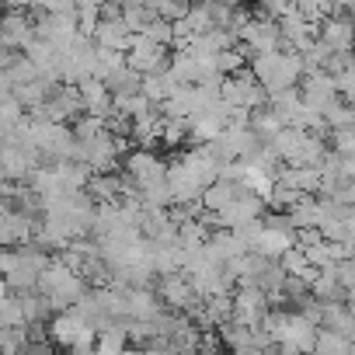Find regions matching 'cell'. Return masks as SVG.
<instances>
[{"label":"cell","mask_w":355,"mask_h":355,"mask_svg":"<svg viewBox=\"0 0 355 355\" xmlns=\"http://www.w3.org/2000/svg\"><path fill=\"white\" fill-rule=\"evenodd\" d=\"M49 251L39 244H18V248H0V279L8 282L11 293H28L39 286L42 268L49 265Z\"/></svg>","instance_id":"obj_1"},{"label":"cell","mask_w":355,"mask_h":355,"mask_svg":"<svg viewBox=\"0 0 355 355\" xmlns=\"http://www.w3.org/2000/svg\"><path fill=\"white\" fill-rule=\"evenodd\" d=\"M248 70L251 77L258 80V87L268 94H279V91H293L303 77V63H300V53H289V49H272V53H258L248 60Z\"/></svg>","instance_id":"obj_2"},{"label":"cell","mask_w":355,"mask_h":355,"mask_svg":"<svg viewBox=\"0 0 355 355\" xmlns=\"http://www.w3.org/2000/svg\"><path fill=\"white\" fill-rule=\"evenodd\" d=\"M35 289L46 296L49 310H53V313H60V310H70V306L87 293V282H84V275H80L77 268H70L60 254H53V258H49V265L42 268V275H39V286H35Z\"/></svg>","instance_id":"obj_3"},{"label":"cell","mask_w":355,"mask_h":355,"mask_svg":"<svg viewBox=\"0 0 355 355\" xmlns=\"http://www.w3.org/2000/svg\"><path fill=\"white\" fill-rule=\"evenodd\" d=\"M265 146L279 157V164H293V167H317L320 157L327 153L324 136L296 129V125H282Z\"/></svg>","instance_id":"obj_4"},{"label":"cell","mask_w":355,"mask_h":355,"mask_svg":"<svg viewBox=\"0 0 355 355\" xmlns=\"http://www.w3.org/2000/svg\"><path fill=\"white\" fill-rule=\"evenodd\" d=\"M122 164H125V178H129L132 189H136V199H139L143 192H153V189L164 185L167 160H164L157 150H143V146H136V150H129V153L122 157Z\"/></svg>","instance_id":"obj_5"},{"label":"cell","mask_w":355,"mask_h":355,"mask_svg":"<svg viewBox=\"0 0 355 355\" xmlns=\"http://www.w3.org/2000/svg\"><path fill=\"white\" fill-rule=\"evenodd\" d=\"M268 310H272V300L254 282H237L230 289V320H237L244 327H258Z\"/></svg>","instance_id":"obj_6"},{"label":"cell","mask_w":355,"mask_h":355,"mask_svg":"<svg viewBox=\"0 0 355 355\" xmlns=\"http://www.w3.org/2000/svg\"><path fill=\"white\" fill-rule=\"evenodd\" d=\"M42 164V157H39V150H32L25 139H18L15 132L0 143V171H4V178L8 182H15V185H25L28 182V174L35 171Z\"/></svg>","instance_id":"obj_7"},{"label":"cell","mask_w":355,"mask_h":355,"mask_svg":"<svg viewBox=\"0 0 355 355\" xmlns=\"http://www.w3.org/2000/svg\"><path fill=\"white\" fill-rule=\"evenodd\" d=\"M237 46H241L248 56L282 49V39H279V25H275V18H268V15H254V11H251V18L237 28Z\"/></svg>","instance_id":"obj_8"},{"label":"cell","mask_w":355,"mask_h":355,"mask_svg":"<svg viewBox=\"0 0 355 355\" xmlns=\"http://www.w3.org/2000/svg\"><path fill=\"white\" fill-rule=\"evenodd\" d=\"M153 293H157L160 306L171 310V313H189V310L199 303V296H196V289H192V282H189L185 272L157 275V279H153Z\"/></svg>","instance_id":"obj_9"},{"label":"cell","mask_w":355,"mask_h":355,"mask_svg":"<svg viewBox=\"0 0 355 355\" xmlns=\"http://www.w3.org/2000/svg\"><path fill=\"white\" fill-rule=\"evenodd\" d=\"M46 338H49V345H60L63 352H70L77 341L94 338V331H91V324L70 306V310H60V313H53V317L46 320Z\"/></svg>","instance_id":"obj_10"},{"label":"cell","mask_w":355,"mask_h":355,"mask_svg":"<svg viewBox=\"0 0 355 355\" xmlns=\"http://www.w3.org/2000/svg\"><path fill=\"white\" fill-rule=\"evenodd\" d=\"M261 216H265V202L258 196H251V192L241 189V196L230 206H223L220 213H209V223H213V230H237V227L254 223Z\"/></svg>","instance_id":"obj_11"},{"label":"cell","mask_w":355,"mask_h":355,"mask_svg":"<svg viewBox=\"0 0 355 355\" xmlns=\"http://www.w3.org/2000/svg\"><path fill=\"white\" fill-rule=\"evenodd\" d=\"M220 98H223L230 108H237V112H251V108L265 105V91L258 87V80L251 77V70H241V73L223 77Z\"/></svg>","instance_id":"obj_12"},{"label":"cell","mask_w":355,"mask_h":355,"mask_svg":"<svg viewBox=\"0 0 355 355\" xmlns=\"http://www.w3.org/2000/svg\"><path fill=\"white\" fill-rule=\"evenodd\" d=\"M122 56H125V67L136 70L139 77H146V73H160V70L167 67V46L146 39L143 32L132 35V42H129V49H125Z\"/></svg>","instance_id":"obj_13"},{"label":"cell","mask_w":355,"mask_h":355,"mask_svg":"<svg viewBox=\"0 0 355 355\" xmlns=\"http://www.w3.org/2000/svg\"><path fill=\"white\" fill-rule=\"evenodd\" d=\"M296 91H300V101H303L306 108H313L317 115H324V108H331V105L338 101L334 77L324 73V70H310V73H303L300 84H296Z\"/></svg>","instance_id":"obj_14"},{"label":"cell","mask_w":355,"mask_h":355,"mask_svg":"<svg viewBox=\"0 0 355 355\" xmlns=\"http://www.w3.org/2000/svg\"><path fill=\"white\" fill-rule=\"evenodd\" d=\"M32 39H35V21H32V11H11V8L0 11V49L21 53Z\"/></svg>","instance_id":"obj_15"},{"label":"cell","mask_w":355,"mask_h":355,"mask_svg":"<svg viewBox=\"0 0 355 355\" xmlns=\"http://www.w3.org/2000/svg\"><path fill=\"white\" fill-rule=\"evenodd\" d=\"M91 42L94 46H105V49H115V53H125L129 42H132V32L122 25L119 15H101L98 25L91 28Z\"/></svg>","instance_id":"obj_16"},{"label":"cell","mask_w":355,"mask_h":355,"mask_svg":"<svg viewBox=\"0 0 355 355\" xmlns=\"http://www.w3.org/2000/svg\"><path fill=\"white\" fill-rule=\"evenodd\" d=\"M317 39L331 49V53H352V18L348 15H331L317 25Z\"/></svg>","instance_id":"obj_17"},{"label":"cell","mask_w":355,"mask_h":355,"mask_svg":"<svg viewBox=\"0 0 355 355\" xmlns=\"http://www.w3.org/2000/svg\"><path fill=\"white\" fill-rule=\"evenodd\" d=\"M317 327L324 331H334L341 338L352 341V331H355V317H352V306L341 303V300H320V317H317Z\"/></svg>","instance_id":"obj_18"},{"label":"cell","mask_w":355,"mask_h":355,"mask_svg":"<svg viewBox=\"0 0 355 355\" xmlns=\"http://www.w3.org/2000/svg\"><path fill=\"white\" fill-rule=\"evenodd\" d=\"M77 94H80V112L84 115H94V119H108L112 115V91L101 84V80H84L77 84Z\"/></svg>","instance_id":"obj_19"},{"label":"cell","mask_w":355,"mask_h":355,"mask_svg":"<svg viewBox=\"0 0 355 355\" xmlns=\"http://www.w3.org/2000/svg\"><path fill=\"white\" fill-rule=\"evenodd\" d=\"M174 87H178V80L167 73V70H160V73H146V77H139V94L150 101V105H164L171 94H174Z\"/></svg>","instance_id":"obj_20"},{"label":"cell","mask_w":355,"mask_h":355,"mask_svg":"<svg viewBox=\"0 0 355 355\" xmlns=\"http://www.w3.org/2000/svg\"><path fill=\"white\" fill-rule=\"evenodd\" d=\"M306 355H352V341H348V338H341V334H334V331L317 327L313 345H310V352H306Z\"/></svg>","instance_id":"obj_21"},{"label":"cell","mask_w":355,"mask_h":355,"mask_svg":"<svg viewBox=\"0 0 355 355\" xmlns=\"http://www.w3.org/2000/svg\"><path fill=\"white\" fill-rule=\"evenodd\" d=\"M53 87H56V84H46V80H39V77H35V80L21 84V87L15 91V98L21 101V108H25V112H32V108H39V105L49 98V91H53Z\"/></svg>","instance_id":"obj_22"},{"label":"cell","mask_w":355,"mask_h":355,"mask_svg":"<svg viewBox=\"0 0 355 355\" xmlns=\"http://www.w3.org/2000/svg\"><path fill=\"white\" fill-rule=\"evenodd\" d=\"M0 77H4V84H8V87H11V94H15V91H18L21 84L35 80L39 73H35V67H32V63H28V60H25L21 53H18V56L11 60V67H8L4 73H0Z\"/></svg>","instance_id":"obj_23"},{"label":"cell","mask_w":355,"mask_h":355,"mask_svg":"<svg viewBox=\"0 0 355 355\" xmlns=\"http://www.w3.org/2000/svg\"><path fill=\"white\" fill-rule=\"evenodd\" d=\"M324 125L327 129H348V125H355V112H352V101H334L331 108H324Z\"/></svg>","instance_id":"obj_24"},{"label":"cell","mask_w":355,"mask_h":355,"mask_svg":"<svg viewBox=\"0 0 355 355\" xmlns=\"http://www.w3.org/2000/svg\"><path fill=\"white\" fill-rule=\"evenodd\" d=\"M324 143H327V150H334L341 157H355V125H348V129H327Z\"/></svg>","instance_id":"obj_25"},{"label":"cell","mask_w":355,"mask_h":355,"mask_svg":"<svg viewBox=\"0 0 355 355\" xmlns=\"http://www.w3.org/2000/svg\"><path fill=\"white\" fill-rule=\"evenodd\" d=\"M160 146H189V125H185V119H164V125H160Z\"/></svg>","instance_id":"obj_26"},{"label":"cell","mask_w":355,"mask_h":355,"mask_svg":"<svg viewBox=\"0 0 355 355\" xmlns=\"http://www.w3.org/2000/svg\"><path fill=\"white\" fill-rule=\"evenodd\" d=\"M25 108H21V101L11 94V98H4V101H0V129H4V132H15L21 122H25Z\"/></svg>","instance_id":"obj_27"},{"label":"cell","mask_w":355,"mask_h":355,"mask_svg":"<svg viewBox=\"0 0 355 355\" xmlns=\"http://www.w3.org/2000/svg\"><path fill=\"white\" fill-rule=\"evenodd\" d=\"M0 327H25V313L18 303V293H8L0 300Z\"/></svg>","instance_id":"obj_28"},{"label":"cell","mask_w":355,"mask_h":355,"mask_svg":"<svg viewBox=\"0 0 355 355\" xmlns=\"http://www.w3.org/2000/svg\"><path fill=\"white\" fill-rule=\"evenodd\" d=\"M143 35L146 39H153V42H160V46H174V28H171V21H164V18H153L146 28H143Z\"/></svg>","instance_id":"obj_29"},{"label":"cell","mask_w":355,"mask_h":355,"mask_svg":"<svg viewBox=\"0 0 355 355\" xmlns=\"http://www.w3.org/2000/svg\"><path fill=\"white\" fill-rule=\"evenodd\" d=\"M35 11H42V15H73L77 0H35Z\"/></svg>","instance_id":"obj_30"},{"label":"cell","mask_w":355,"mask_h":355,"mask_svg":"<svg viewBox=\"0 0 355 355\" xmlns=\"http://www.w3.org/2000/svg\"><path fill=\"white\" fill-rule=\"evenodd\" d=\"M258 8H261V15H268V18H282V15L293 11V0H258Z\"/></svg>","instance_id":"obj_31"},{"label":"cell","mask_w":355,"mask_h":355,"mask_svg":"<svg viewBox=\"0 0 355 355\" xmlns=\"http://www.w3.org/2000/svg\"><path fill=\"white\" fill-rule=\"evenodd\" d=\"M0 8H11V11H32L35 0H0Z\"/></svg>","instance_id":"obj_32"},{"label":"cell","mask_w":355,"mask_h":355,"mask_svg":"<svg viewBox=\"0 0 355 355\" xmlns=\"http://www.w3.org/2000/svg\"><path fill=\"white\" fill-rule=\"evenodd\" d=\"M352 4H355V0H331V8H334L338 15H348V11H352Z\"/></svg>","instance_id":"obj_33"},{"label":"cell","mask_w":355,"mask_h":355,"mask_svg":"<svg viewBox=\"0 0 355 355\" xmlns=\"http://www.w3.org/2000/svg\"><path fill=\"white\" fill-rule=\"evenodd\" d=\"M4 98H11V87L4 84V77H0V101H4Z\"/></svg>","instance_id":"obj_34"},{"label":"cell","mask_w":355,"mask_h":355,"mask_svg":"<svg viewBox=\"0 0 355 355\" xmlns=\"http://www.w3.org/2000/svg\"><path fill=\"white\" fill-rule=\"evenodd\" d=\"M220 4H227V8H244V0H220Z\"/></svg>","instance_id":"obj_35"}]
</instances>
